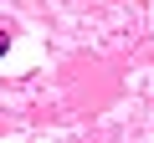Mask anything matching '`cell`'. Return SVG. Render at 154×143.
<instances>
[{
    "mask_svg": "<svg viewBox=\"0 0 154 143\" xmlns=\"http://www.w3.org/2000/svg\"><path fill=\"white\" fill-rule=\"evenodd\" d=\"M5 51H11V31L0 26V56H5Z\"/></svg>",
    "mask_w": 154,
    "mask_h": 143,
    "instance_id": "obj_1",
    "label": "cell"
}]
</instances>
